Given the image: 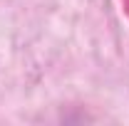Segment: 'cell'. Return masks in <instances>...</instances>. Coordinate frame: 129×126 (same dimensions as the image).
Listing matches in <instances>:
<instances>
[]
</instances>
